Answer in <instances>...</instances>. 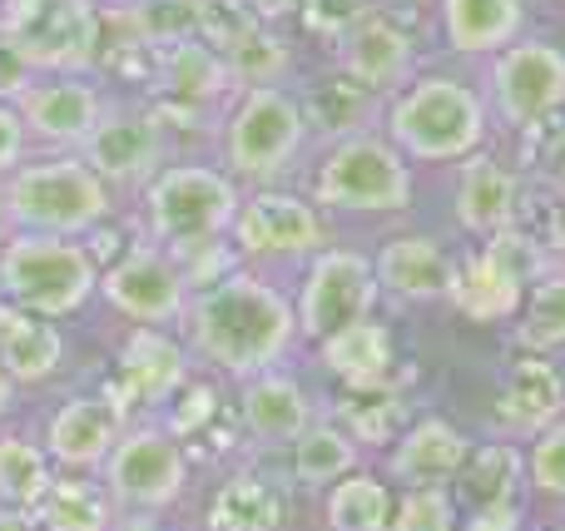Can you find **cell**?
I'll return each mask as SVG.
<instances>
[{"label":"cell","mask_w":565,"mask_h":531,"mask_svg":"<svg viewBox=\"0 0 565 531\" xmlns=\"http://www.w3.org/2000/svg\"><path fill=\"white\" fill-rule=\"evenodd\" d=\"M184 333H189V348L209 368L244 383V378L278 368L292 353L298 318H292V298L264 268L238 264L234 274L194 288L184 314Z\"/></svg>","instance_id":"6da1fadb"},{"label":"cell","mask_w":565,"mask_h":531,"mask_svg":"<svg viewBox=\"0 0 565 531\" xmlns=\"http://www.w3.org/2000/svg\"><path fill=\"white\" fill-rule=\"evenodd\" d=\"M491 109L457 75H412L382 105V135L412 164H461L467 155L487 149Z\"/></svg>","instance_id":"7a4b0ae2"},{"label":"cell","mask_w":565,"mask_h":531,"mask_svg":"<svg viewBox=\"0 0 565 531\" xmlns=\"http://www.w3.org/2000/svg\"><path fill=\"white\" fill-rule=\"evenodd\" d=\"M0 199L10 234L85 238L119 209V194L85 164V155H55V149H40L20 169H10L0 179Z\"/></svg>","instance_id":"3957f363"},{"label":"cell","mask_w":565,"mask_h":531,"mask_svg":"<svg viewBox=\"0 0 565 531\" xmlns=\"http://www.w3.org/2000/svg\"><path fill=\"white\" fill-rule=\"evenodd\" d=\"M238 199H244V184L228 169L199 164V159H169L139 189V209H145V229L139 234L154 238L174 258L209 244H224L228 229H234Z\"/></svg>","instance_id":"277c9868"},{"label":"cell","mask_w":565,"mask_h":531,"mask_svg":"<svg viewBox=\"0 0 565 531\" xmlns=\"http://www.w3.org/2000/svg\"><path fill=\"white\" fill-rule=\"evenodd\" d=\"M412 159L377 129L322 145L318 164L308 169V199L322 214L392 219L412 204Z\"/></svg>","instance_id":"5b68a950"},{"label":"cell","mask_w":565,"mask_h":531,"mask_svg":"<svg viewBox=\"0 0 565 531\" xmlns=\"http://www.w3.org/2000/svg\"><path fill=\"white\" fill-rule=\"evenodd\" d=\"M99 294V258L70 234L0 238V298L40 318H75Z\"/></svg>","instance_id":"8992f818"},{"label":"cell","mask_w":565,"mask_h":531,"mask_svg":"<svg viewBox=\"0 0 565 531\" xmlns=\"http://www.w3.org/2000/svg\"><path fill=\"white\" fill-rule=\"evenodd\" d=\"M308 139L312 129L302 119L298 95H288L282 85L238 89L234 105L218 119V155H224V169L244 189H264L278 184L282 174H292Z\"/></svg>","instance_id":"52a82bcc"},{"label":"cell","mask_w":565,"mask_h":531,"mask_svg":"<svg viewBox=\"0 0 565 531\" xmlns=\"http://www.w3.org/2000/svg\"><path fill=\"white\" fill-rule=\"evenodd\" d=\"M228 238H234L244 268H264V274L288 264L302 268L328 244V219L308 194L264 184V189H244Z\"/></svg>","instance_id":"ba28073f"},{"label":"cell","mask_w":565,"mask_h":531,"mask_svg":"<svg viewBox=\"0 0 565 531\" xmlns=\"http://www.w3.org/2000/svg\"><path fill=\"white\" fill-rule=\"evenodd\" d=\"M0 30L35 75H89L99 50V0H0Z\"/></svg>","instance_id":"9c48e42d"},{"label":"cell","mask_w":565,"mask_h":531,"mask_svg":"<svg viewBox=\"0 0 565 531\" xmlns=\"http://www.w3.org/2000/svg\"><path fill=\"white\" fill-rule=\"evenodd\" d=\"M189 447L159 423H125L115 453L99 467V482L109 487L119 512L159 517L189 492Z\"/></svg>","instance_id":"30bf717a"},{"label":"cell","mask_w":565,"mask_h":531,"mask_svg":"<svg viewBox=\"0 0 565 531\" xmlns=\"http://www.w3.org/2000/svg\"><path fill=\"white\" fill-rule=\"evenodd\" d=\"M377 268L362 248H338L322 244L318 254L302 264V284H298V304H292V318H298V343L318 348L322 338L352 328L358 318L377 314Z\"/></svg>","instance_id":"8fae6325"},{"label":"cell","mask_w":565,"mask_h":531,"mask_svg":"<svg viewBox=\"0 0 565 531\" xmlns=\"http://www.w3.org/2000/svg\"><path fill=\"white\" fill-rule=\"evenodd\" d=\"M99 298L139 328H174L184 323L194 284L184 278V268L174 264L169 248L139 234L135 244H125L99 268Z\"/></svg>","instance_id":"7c38bea8"},{"label":"cell","mask_w":565,"mask_h":531,"mask_svg":"<svg viewBox=\"0 0 565 531\" xmlns=\"http://www.w3.org/2000/svg\"><path fill=\"white\" fill-rule=\"evenodd\" d=\"M79 155L115 194H139L174 159V135L149 99H109L105 119Z\"/></svg>","instance_id":"4fadbf2b"},{"label":"cell","mask_w":565,"mask_h":531,"mask_svg":"<svg viewBox=\"0 0 565 531\" xmlns=\"http://www.w3.org/2000/svg\"><path fill=\"white\" fill-rule=\"evenodd\" d=\"M536 268V248L516 229H507L497 238H477V248H467L451 268L447 304L467 323H507V318L521 314V298H526V284Z\"/></svg>","instance_id":"5bb4252c"},{"label":"cell","mask_w":565,"mask_h":531,"mask_svg":"<svg viewBox=\"0 0 565 531\" xmlns=\"http://www.w3.org/2000/svg\"><path fill=\"white\" fill-rule=\"evenodd\" d=\"M487 109L507 129H541L565 109V50L551 40H511L491 55Z\"/></svg>","instance_id":"9a60e30c"},{"label":"cell","mask_w":565,"mask_h":531,"mask_svg":"<svg viewBox=\"0 0 565 531\" xmlns=\"http://www.w3.org/2000/svg\"><path fill=\"white\" fill-rule=\"evenodd\" d=\"M105 85L89 75H35L30 89L20 95V119L35 149H55V155H79L89 135L105 119Z\"/></svg>","instance_id":"2e32d148"},{"label":"cell","mask_w":565,"mask_h":531,"mask_svg":"<svg viewBox=\"0 0 565 531\" xmlns=\"http://www.w3.org/2000/svg\"><path fill=\"white\" fill-rule=\"evenodd\" d=\"M194 378V348L179 343L169 328H129L115 358V397L125 413H164L179 387Z\"/></svg>","instance_id":"e0dca14e"},{"label":"cell","mask_w":565,"mask_h":531,"mask_svg":"<svg viewBox=\"0 0 565 531\" xmlns=\"http://www.w3.org/2000/svg\"><path fill=\"white\" fill-rule=\"evenodd\" d=\"M125 423H129V413L115 397V387H105V393H75L65 403H55V413L45 417L40 447L50 453L55 472H99L105 457L115 453Z\"/></svg>","instance_id":"ac0fdd59"},{"label":"cell","mask_w":565,"mask_h":531,"mask_svg":"<svg viewBox=\"0 0 565 531\" xmlns=\"http://www.w3.org/2000/svg\"><path fill=\"white\" fill-rule=\"evenodd\" d=\"M332 65L348 70L362 85H372L377 95H392V89H402L417 75V40H412V30L402 25L392 10L372 6L367 15L332 45Z\"/></svg>","instance_id":"d6986e66"},{"label":"cell","mask_w":565,"mask_h":531,"mask_svg":"<svg viewBox=\"0 0 565 531\" xmlns=\"http://www.w3.org/2000/svg\"><path fill=\"white\" fill-rule=\"evenodd\" d=\"M516 204H521V179L507 159L491 149H477L457 164V194H451V214H457L467 238H497L516 229Z\"/></svg>","instance_id":"ffe728a7"},{"label":"cell","mask_w":565,"mask_h":531,"mask_svg":"<svg viewBox=\"0 0 565 531\" xmlns=\"http://www.w3.org/2000/svg\"><path fill=\"white\" fill-rule=\"evenodd\" d=\"M312 417H318L312 393L298 378L278 373V368L238 383V427H244V437L254 447H264V453H282Z\"/></svg>","instance_id":"44dd1931"},{"label":"cell","mask_w":565,"mask_h":531,"mask_svg":"<svg viewBox=\"0 0 565 531\" xmlns=\"http://www.w3.org/2000/svg\"><path fill=\"white\" fill-rule=\"evenodd\" d=\"M387 453V482L402 487H451L471 457V437L451 427L447 417H412Z\"/></svg>","instance_id":"7402d4cb"},{"label":"cell","mask_w":565,"mask_h":531,"mask_svg":"<svg viewBox=\"0 0 565 531\" xmlns=\"http://www.w3.org/2000/svg\"><path fill=\"white\" fill-rule=\"evenodd\" d=\"M292 487L268 467H238L214 487L204 507V531H288Z\"/></svg>","instance_id":"603a6c76"},{"label":"cell","mask_w":565,"mask_h":531,"mask_svg":"<svg viewBox=\"0 0 565 531\" xmlns=\"http://www.w3.org/2000/svg\"><path fill=\"white\" fill-rule=\"evenodd\" d=\"M372 268H377V288L397 304H447L457 258L431 234H397L377 248Z\"/></svg>","instance_id":"cb8c5ba5"},{"label":"cell","mask_w":565,"mask_h":531,"mask_svg":"<svg viewBox=\"0 0 565 531\" xmlns=\"http://www.w3.org/2000/svg\"><path fill=\"white\" fill-rule=\"evenodd\" d=\"M298 105H302V119H308L312 135H318L322 145H332V139L382 129V105H387V95H377L372 85H362V79H352L348 70L332 65V70H322V75L308 79Z\"/></svg>","instance_id":"d4e9b609"},{"label":"cell","mask_w":565,"mask_h":531,"mask_svg":"<svg viewBox=\"0 0 565 531\" xmlns=\"http://www.w3.org/2000/svg\"><path fill=\"white\" fill-rule=\"evenodd\" d=\"M312 353L338 387H377L397 378V343H392V328L382 314H367L342 333L322 338Z\"/></svg>","instance_id":"484cf974"},{"label":"cell","mask_w":565,"mask_h":531,"mask_svg":"<svg viewBox=\"0 0 565 531\" xmlns=\"http://www.w3.org/2000/svg\"><path fill=\"white\" fill-rule=\"evenodd\" d=\"M65 333L55 318L10 308L0 298V368L10 373L15 387H45L50 378L65 373Z\"/></svg>","instance_id":"4316f807"},{"label":"cell","mask_w":565,"mask_h":531,"mask_svg":"<svg viewBox=\"0 0 565 531\" xmlns=\"http://www.w3.org/2000/svg\"><path fill=\"white\" fill-rule=\"evenodd\" d=\"M437 25L451 55L481 60L507 50L526 25L521 0H437Z\"/></svg>","instance_id":"83f0119b"},{"label":"cell","mask_w":565,"mask_h":531,"mask_svg":"<svg viewBox=\"0 0 565 531\" xmlns=\"http://www.w3.org/2000/svg\"><path fill=\"white\" fill-rule=\"evenodd\" d=\"M565 407V383L546 353H521L507 373V387H501V423L507 433H526L536 437L541 427L561 423Z\"/></svg>","instance_id":"f1b7e54d"},{"label":"cell","mask_w":565,"mask_h":531,"mask_svg":"<svg viewBox=\"0 0 565 531\" xmlns=\"http://www.w3.org/2000/svg\"><path fill=\"white\" fill-rule=\"evenodd\" d=\"M282 453H288V482L308 487V492H322V487H332L338 477H348L352 467H362L358 437H352L338 417H322V413L312 417Z\"/></svg>","instance_id":"f546056e"},{"label":"cell","mask_w":565,"mask_h":531,"mask_svg":"<svg viewBox=\"0 0 565 531\" xmlns=\"http://www.w3.org/2000/svg\"><path fill=\"white\" fill-rule=\"evenodd\" d=\"M35 522L40 531H109L119 522V507L99 472H55L35 507Z\"/></svg>","instance_id":"4dcf8cb0"},{"label":"cell","mask_w":565,"mask_h":531,"mask_svg":"<svg viewBox=\"0 0 565 531\" xmlns=\"http://www.w3.org/2000/svg\"><path fill=\"white\" fill-rule=\"evenodd\" d=\"M392 492L387 477L352 467L332 487H322V527L328 531H387L392 527Z\"/></svg>","instance_id":"1f68e13d"},{"label":"cell","mask_w":565,"mask_h":531,"mask_svg":"<svg viewBox=\"0 0 565 531\" xmlns=\"http://www.w3.org/2000/svg\"><path fill=\"white\" fill-rule=\"evenodd\" d=\"M521 482H526V457L511 443H487V447H471L451 492L467 507H511L521 497Z\"/></svg>","instance_id":"d6a6232c"},{"label":"cell","mask_w":565,"mask_h":531,"mask_svg":"<svg viewBox=\"0 0 565 531\" xmlns=\"http://www.w3.org/2000/svg\"><path fill=\"white\" fill-rule=\"evenodd\" d=\"M218 55H224V65H228V75H234L238 89L282 85V75L292 70L288 40H282L278 25H268V20H248L244 30H234V35L218 45Z\"/></svg>","instance_id":"836d02e7"},{"label":"cell","mask_w":565,"mask_h":531,"mask_svg":"<svg viewBox=\"0 0 565 531\" xmlns=\"http://www.w3.org/2000/svg\"><path fill=\"white\" fill-rule=\"evenodd\" d=\"M338 423L358 437V447H387L412 423L407 403H402V383L392 378L377 387H338Z\"/></svg>","instance_id":"e575fe53"},{"label":"cell","mask_w":565,"mask_h":531,"mask_svg":"<svg viewBox=\"0 0 565 531\" xmlns=\"http://www.w3.org/2000/svg\"><path fill=\"white\" fill-rule=\"evenodd\" d=\"M521 353H556L565 348V268H536L516 314Z\"/></svg>","instance_id":"d590c367"},{"label":"cell","mask_w":565,"mask_h":531,"mask_svg":"<svg viewBox=\"0 0 565 531\" xmlns=\"http://www.w3.org/2000/svg\"><path fill=\"white\" fill-rule=\"evenodd\" d=\"M55 482V463L35 437L15 433V427H0V507H25L35 512L40 497Z\"/></svg>","instance_id":"8d00e7d4"},{"label":"cell","mask_w":565,"mask_h":531,"mask_svg":"<svg viewBox=\"0 0 565 531\" xmlns=\"http://www.w3.org/2000/svg\"><path fill=\"white\" fill-rule=\"evenodd\" d=\"M115 6L145 50L199 40V0H115Z\"/></svg>","instance_id":"74e56055"},{"label":"cell","mask_w":565,"mask_h":531,"mask_svg":"<svg viewBox=\"0 0 565 531\" xmlns=\"http://www.w3.org/2000/svg\"><path fill=\"white\" fill-rule=\"evenodd\" d=\"M387 531H461V507L451 487H402Z\"/></svg>","instance_id":"f35d334b"},{"label":"cell","mask_w":565,"mask_h":531,"mask_svg":"<svg viewBox=\"0 0 565 531\" xmlns=\"http://www.w3.org/2000/svg\"><path fill=\"white\" fill-rule=\"evenodd\" d=\"M526 487L551 502H565V423H551L531 437L526 453Z\"/></svg>","instance_id":"ab89813d"},{"label":"cell","mask_w":565,"mask_h":531,"mask_svg":"<svg viewBox=\"0 0 565 531\" xmlns=\"http://www.w3.org/2000/svg\"><path fill=\"white\" fill-rule=\"evenodd\" d=\"M367 10H372V0H302L298 25H302L308 40H318V45L332 50L362 15H367Z\"/></svg>","instance_id":"60d3db41"},{"label":"cell","mask_w":565,"mask_h":531,"mask_svg":"<svg viewBox=\"0 0 565 531\" xmlns=\"http://www.w3.org/2000/svg\"><path fill=\"white\" fill-rule=\"evenodd\" d=\"M30 135H25V119H20L15 105H6L0 99V179L10 174V169H20L30 159Z\"/></svg>","instance_id":"b9f144b4"},{"label":"cell","mask_w":565,"mask_h":531,"mask_svg":"<svg viewBox=\"0 0 565 531\" xmlns=\"http://www.w3.org/2000/svg\"><path fill=\"white\" fill-rule=\"evenodd\" d=\"M30 79H35L30 60L20 55V50L6 40V30H0V99H6V105H20V95L30 89Z\"/></svg>","instance_id":"7bdbcfd3"},{"label":"cell","mask_w":565,"mask_h":531,"mask_svg":"<svg viewBox=\"0 0 565 531\" xmlns=\"http://www.w3.org/2000/svg\"><path fill=\"white\" fill-rule=\"evenodd\" d=\"M461 531H521V507H467Z\"/></svg>","instance_id":"ee69618b"},{"label":"cell","mask_w":565,"mask_h":531,"mask_svg":"<svg viewBox=\"0 0 565 531\" xmlns=\"http://www.w3.org/2000/svg\"><path fill=\"white\" fill-rule=\"evenodd\" d=\"M248 10L258 20H268V25H288V20H298L302 0H248Z\"/></svg>","instance_id":"f6af8a7d"},{"label":"cell","mask_w":565,"mask_h":531,"mask_svg":"<svg viewBox=\"0 0 565 531\" xmlns=\"http://www.w3.org/2000/svg\"><path fill=\"white\" fill-rule=\"evenodd\" d=\"M0 531H40V522L25 507H0Z\"/></svg>","instance_id":"bcb514c9"},{"label":"cell","mask_w":565,"mask_h":531,"mask_svg":"<svg viewBox=\"0 0 565 531\" xmlns=\"http://www.w3.org/2000/svg\"><path fill=\"white\" fill-rule=\"evenodd\" d=\"M109 531H169L159 517H135V512H119V522Z\"/></svg>","instance_id":"7dc6e473"},{"label":"cell","mask_w":565,"mask_h":531,"mask_svg":"<svg viewBox=\"0 0 565 531\" xmlns=\"http://www.w3.org/2000/svg\"><path fill=\"white\" fill-rule=\"evenodd\" d=\"M15 393H20V387L10 383V373H6V368H0V427H6L10 407H15Z\"/></svg>","instance_id":"c3c4849f"},{"label":"cell","mask_w":565,"mask_h":531,"mask_svg":"<svg viewBox=\"0 0 565 531\" xmlns=\"http://www.w3.org/2000/svg\"><path fill=\"white\" fill-rule=\"evenodd\" d=\"M551 238H556V248L565 254V194H561V204H556V219H551Z\"/></svg>","instance_id":"681fc988"},{"label":"cell","mask_w":565,"mask_h":531,"mask_svg":"<svg viewBox=\"0 0 565 531\" xmlns=\"http://www.w3.org/2000/svg\"><path fill=\"white\" fill-rule=\"evenodd\" d=\"M10 229H6V199H0V238H6Z\"/></svg>","instance_id":"f907efd6"},{"label":"cell","mask_w":565,"mask_h":531,"mask_svg":"<svg viewBox=\"0 0 565 531\" xmlns=\"http://www.w3.org/2000/svg\"><path fill=\"white\" fill-rule=\"evenodd\" d=\"M412 6H422V0H412Z\"/></svg>","instance_id":"816d5d0a"},{"label":"cell","mask_w":565,"mask_h":531,"mask_svg":"<svg viewBox=\"0 0 565 531\" xmlns=\"http://www.w3.org/2000/svg\"><path fill=\"white\" fill-rule=\"evenodd\" d=\"M556 531H565V527H556Z\"/></svg>","instance_id":"f5cc1de1"}]
</instances>
